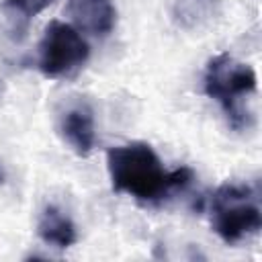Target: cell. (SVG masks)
Returning <instances> with one entry per match:
<instances>
[{
    "label": "cell",
    "instance_id": "cell-1",
    "mask_svg": "<svg viewBox=\"0 0 262 262\" xmlns=\"http://www.w3.org/2000/svg\"><path fill=\"white\" fill-rule=\"evenodd\" d=\"M106 170L113 190L133 196L145 205H160L166 199L184 192L194 180L190 168L168 172L149 143L131 141L106 151Z\"/></svg>",
    "mask_w": 262,
    "mask_h": 262
},
{
    "label": "cell",
    "instance_id": "cell-2",
    "mask_svg": "<svg viewBox=\"0 0 262 262\" xmlns=\"http://www.w3.org/2000/svg\"><path fill=\"white\" fill-rule=\"evenodd\" d=\"M205 94L213 98L231 129L244 131L252 123V113L246 102L258 88V78L252 66L235 59L229 53H219L209 59L203 78Z\"/></svg>",
    "mask_w": 262,
    "mask_h": 262
},
{
    "label": "cell",
    "instance_id": "cell-3",
    "mask_svg": "<svg viewBox=\"0 0 262 262\" xmlns=\"http://www.w3.org/2000/svg\"><path fill=\"white\" fill-rule=\"evenodd\" d=\"M211 227L229 246L248 239L262 227L258 192L244 182H225L211 196Z\"/></svg>",
    "mask_w": 262,
    "mask_h": 262
},
{
    "label": "cell",
    "instance_id": "cell-4",
    "mask_svg": "<svg viewBox=\"0 0 262 262\" xmlns=\"http://www.w3.org/2000/svg\"><path fill=\"white\" fill-rule=\"evenodd\" d=\"M88 55L90 47L74 25L51 20L39 41L37 68L45 78L66 80L84 68Z\"/></svg>",
    "mask_w": 262,
    "mask_h": 262
},
{
    "label": "cell",
    "instance_id": "cell-5",
    "mask_svg": "<svg viewBox=\"0 0 262 262\" xmlns=\"http://www.w3.org/2000/svg\"><path fill=\"white\" fill-rule=\"evenodd\" d=\"M57 131L63 143L80 156L88 158L94 151L96 129H94V111L86 100H72L57 117Z\"/></svg>",
    "mask_w": 262,
    "mask_h": 262
},
{
    "label": "cell",
    "instance_id": "cell-6",
    "mask_svg": "<svg viewBox=\"0 0 262 262\" xmlns=\"http://www.w3.org/2000/svg\"><path fill=\"white\" fill-rule=\"evenodd\" d=\"M66 12L78 31L92 37L111 35L117 23V8L113 0H68Z\"/></svg>",
    "mask_w": 262,
    "mask_h": 262
},
{
    "label": "cell",
    "instance_id": "cell-7",
    "mask_svg": "<svg viewBox=\"0 0 262 262\" xmlns=\"http://www.w3.org/2000/svg\"><path fill=\"white\" fill-rule=\"evenodd\" d=\"M37 235L41 237L43 244L57 248V250H68L78 239L76 223L72 221V217L63 209H59L57 205H51V203L45 205L39 215Z\"/></svg>",
    "mask_w": 262,
    "mask_h": 262
},
{
    "label": "cell",
    "instance_id": "cell-8",
    "mask_svg": "<svg viewBox=\"0 0 262 262\" xmlns=\"http://www.w3.org/2000/svg\"><path fill=\"white\" fill-rule=\"evenodd\" d=\"M219 8V0H176L172 16L182 29H199L207 25Z\"/></svg>",
    "mask_w": 262,
    "mask_h": 262
},
{
    "label": "cell",
    "instance_id": "cell-9",
    "mask_svg": "<svg viewBox=\"0 0 262 262\" xmlns=\"http://www.w3.org/2000/svg\"><path fill=\"white\" fill-rule=\"evenodd\" d=\"M53 0H8V4L20 12L25 18H31V16H37L39 12H43Z\"/></svg>",
    "mask_w": 262,
    "mask_h": 262
},
{
    "label": "cell",
    "instance_id": "cell-10",
    "mask_svg": "<svg viewBox=\"0 0 262 262\" xmlns=\"http://www.w3.org/2000/svg\"><path fill=\"white\" fill-rule=\"evenodd\" d=\"M4 178H6V176H4V168H2V166H0V184H2V182H4Z\"/></svg>",
    "mask_w": 262,
    "mask_h": 262
}]
</instances>
